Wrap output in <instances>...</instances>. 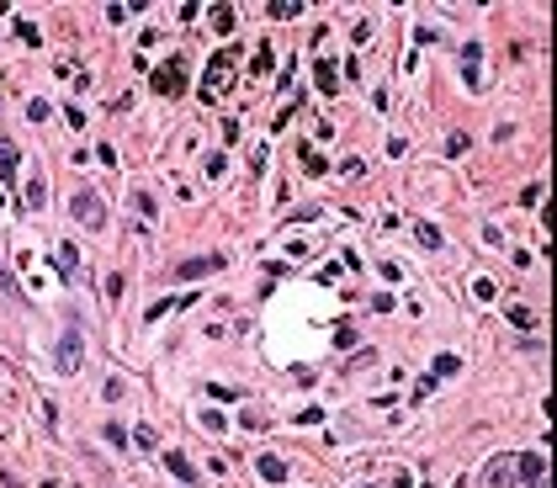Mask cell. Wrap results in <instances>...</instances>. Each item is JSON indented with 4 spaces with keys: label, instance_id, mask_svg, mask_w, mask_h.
<instances>
[{
    "label": "cell",
    "instance_id": "cell-8",
    "mask_svg": "<svg viewBox=\"0 0 557 488\" xmlns=\"http://www.w3.org/2000/svg\"><path fill=\"white\" fill-rule=\"evenodd\" d=\"M21 207H27V212H43V207H48V181H43V175H32V181L21 186Z\"/></svg>",
    "mask_w": 557,
    "mask_h": 488
},
{
    "label": "cell",
    "instance_id": "cell-16",
    "mask_svg": "<svg viewBox=\"0 0 557 488\" xmlns=\"http://www.w3.org/2000/svg\"><path fill=\"white\" fill-rule=\"evenodd\" d=\"M165 462H170V472H176L180 483H197V467H191V462H186V456H180V451H170V456H165Z\"/></svg>",
    "mask_w": 557,
    "mask_h": 488
},
{
    "label": "cell",
    "instance_id": "cell-11",
    "mask_svg": "<svg viewBox=\"0 0 557 488\" xmlns=\"http://www.w3.org/2000/svg\"><path fill=\"white\" fill-rule=\"evenodd\" d=\"M313 80H318V90H324V96H335V90H340V75H335V64H329V59L313 64Z\"/></svg>",
    "mask_w": 557,
    "mask_h": 488
},
{
    "label": "cell",
    "instance_id": "cell-18",
    "mask_svg": "<svg viewBox=\"0 0 557 488\" xmlns=\"http://www.w3.org/2000/svg\"><path fill=\"white\" fill-rule=\"evenodd\" d=\"M207 16H213V27H218V32H234V5H213Z\"/></svg>",
    "mask_w": 557,
    "mask_h": 488
},
{
    "label": "cell",
    "instance_id": "cell-29",
    "mask_svg": "<svg viewBox=\"0 0 557 488\" xmlns=\"http://www.w3.org/2000/svg\"><path fill=\"white\" fill-rule=\"evenodd\" d=\"M520 207H541V186H525V191H520Z\"/></svg>",
    "mask_w": 557,
    "mask_h": 488
},
{
    "label": "cell",
    "instance_id": "cell-6",
    "mask_svg": "<svg viewBox=\"0 0 557 488\" xmlns=\"http://www.w3.org/2000/svg\"><path fill=\"white\" fill-rule=\"evenodd\" d=\"M515 478H520V488L541 483V478H547V456H541V451H520L515 456Z\"/></svg>",
    "mask_w": 557,
    "mask_h": 488
},
{
    "label": "cell",
    "instance_id": "cell-1",
    "mask_svg": "<svg viewBox=\"0 0 557 488\" xmlns=\"http://www.w3.org/2000/svg\"><path fill=\"white\" fill-rule=\"evenodd\" d=\"M80 361H85V319L69 313V324H64V340L54 350V366H59V377H75Z\"/></svg>",
    "mask_w": 557,
    "mask_h": 488
},
{
    "label": "cell",
    "instance_id": "cell-20",
    "mask_svg": "<svg viewBox=\"0 0 557 488\" xmlns=\"http://www.w3.org/2000/svg\"><path fill=\"white\" fill-rule=\"evenodd\" d=\"M271 59H276V48L260 42V48H255V75H271Z\"/></svg>",
    "mask_w": 557,
    "mask_h": 488
},
{
    "label": "cell",
    "instance_id": "cell-24",
    "mask_svg": "<svg viewBox=\"0 0 557 488\" xmlns=\"http://www.w3.org/2000/svg\"><path fill=\"white\" fill-rule=\"evenodd\" d=\"M48 112H54V106L43 101V96H38V101H27V117H32V122H48Z\"/></svg>",
    "mask_w": 557,
    "mask_h": 488
},
{
    "label": "cell",
    "instance_id": "cell-3",
    "mask_svg": "<svg viewBox=\"0 0 557 488\" xmlns=\"http://www.w3.org/2000/svg\"><path fill=\"white\" fill-rule=\"evenodd\" d=\"M234 64H239V48H223L218 59L207 64V75H202V96H207V106H213V96H223V90L234 85Z\"/></svg>",
    "mask_w": 557,
    "mask_h": 488
},
{
    "label": "cell",
    "instance_id": "cell-26",
    "mask_svg": "<svg viewBox=\"0 0 557 488\" xmlns=\"http://www.w3.org/2000/svg\"><path fill=\"white\" fill-rule=\"evenodd\" d=\"M133 202H139L143 218H154V197H149V191H133Z\"/></svg>",
    "mask_w": 557,
    "mask_h": 488
},
{
    "label": "cell",
    "instance_id": "cell-10",
    "mask_svg": "<svg viewBox=\"0 0 557 488\" xmlns=\"http://www.w3.org/2000/svg\"><path fill=\"white\" fill-rule=\"evenodd\" d=\"M59 276L64 282H80V249L75 244H59Z\"/></svg>",
    "mask_w": 557,
    "mask_h": 488
},
{
    "label": "cell",
    "instance_id": "cell-27",
    "mask_svg": "<svg viewBox=\"0 0 557 488\" xmlns=\"http://www.w3.org/2000/svg\"><path fill=\"white\" fill-rule=\"evenodd\" d=\"M473 292H477V297H483V303H488V297H494L499 286H494V282H488V276H477V282H473Z\"/></svg>",
    "mask_w": 557,
    "mask_h": 488
},
{
    "label": "cell",
    "instance_id": "cell-31",
    "mask_svg": "<svg viewBox=\"0 0 557 488\" xmlns=\"http://www.w3.org/2000/svg\"><path fill=\"white\" fill-rule=\"evenodd\" d=\"M0 202H5V197H0Z\"/></svg>",
    "mask_w": 557,
    "mask_h": 488
},
{
    "label": "cell",
    "instance_id": "cell-13",
    "mask_svg": "<svg viewBox=\"0 0 557 488\" xmlns=\"http://www.w3.org/2000/svg\"><path fill=\"white\" fill-rule=\"evenodd\" d=\"M265 16L292 21V16H303V0H271V5H265Z\"/></svg>",
    "mask_w": 557,
    "mask_h": 488
},
{
    "label": "cell",
    "instance_id": "cell-28",
    "mask_svg": "<svg viewBox=\"0 0 557 488\" xmlns=\"http://www.w3.org/2000/svg\"><path fill=\"white\" fill-rule=\"evenodd\" d=\"M223 170H228V160H223V154H207V175H213V181H218Z\"/></svg>",
    "mask_w": 557,
    "mask_h": 488
},
{
    "label": "cell",
    "instance_id": "cell-4",
    "mask_svg": "<svg viewBox=\"0 0 557 488\" xmlns=\"http://www.w3.org/2000/svg\"><path fill=\"white\" fill-rule=\"evenodd\" d=\"M69 212H75V223H85L91 234H96V228H106V202H101V197L91 191V186H85V191H75Z\"/></svg>",
    "mask_w": 557,
    "mask_h": 488
},
{
    "label": "cell",
    "instance_id": "cell-9",
    "mask_svg": "<svg viewBox=\"0 0 557 488\" xmlns=\"http://www.w3.org/2000/svg\"><path fill=\"white\" fill-rule=\"evenodd\" d=\"M191 303H197V292H186V297H170V303H154L149 313H143V319L154 324V319H170V313H180V308H191Z\"/></svg>",
    "mask_w": 557,
    "mask_h": 488
},
{
    "label": "cell",
    "instance_id": "cell-2",
    "mask_svg": "<svg viewBox=\"0 0 557 488\" xmlns=\"http://www.w3.org/2000/svg\"><path fill=\"white\" fill-rule=\"evenodd\" d=\"M149 85H154V96H165V101H180V96H186V59L170 53L165 64H154V69H149Z\"/></svg>",
    "mask_w": 557,
    "mask_h": 488
},
{
    "label": "cell",
    "instance_id": "cell-14",
    "mask_svg": "<svg viewBox=\"0 0 557 488\" xmlns=\"http://www.w3.org/2000/svg\"><path fill=\"white\" fill-rule=\"evenodd\" d=\"M457 371H462V356H451V350H440V356H436V371H430V377L440 382V377H457Z\"/></svg>",
    "mask_w": 557,
    "mask_h": 488
},
{
    "label": "cell",
    "instance_id": "cell-25",
    "mask_svg": "<svg viewBox=\"0 0 557 488\" xmlns=\"http://www.w3.org/2000/svg\"><path fill=\"white\" fill-rule=\"evenodd\" d=\"M430 393H436V377H419V382H414V404H425Z\"/></svg>",
    "mask_w": 557,
    "mask_h": 488
},
{
    "label": "cell",
    "instance_id": "cell-5",
    "mask_svg": "<svg viewBox=\"0 0 557 488\" xmlns=\"http://www.w3.org/2000/svg\"><path fill=\"white\" fill-rule=\"evenodd\" d=\"M223 255H191V260L176 265V282H202V276H213V271H223Z\"/></svg>",
    "mask_w": 557,
    "mask_h": 488
},
{
    "label": "cell",
    "instance_id": "cell-23",
    "mask_svg": "<svg viewBox=\"0 0 557 488\" xmlns=\"http://www.w3.org/2000/svg\"><path fill=\"white\" fill-rule=\"evenodd\" d=\"M133 441H139L143 451H154V446H159V435H154V430H149V425H139V430H133Z\"/></svg>",
    "mask_w": 557,
    "mask_h": 488
},
{
    "label": "cell",
    "instance_id": "cell-19",
    "mask_svg": "<svg viewBox=\"0 0 557 488\" xmlns=\"http://www.w3.org/2000/svg\"><path fill=\"white\" fill-rule=\"evenodd\" d=\"M303 170H308V175H324V170H329V160H324L318 149H303Z\"/></svg>",
    "mask_w": 557,
    "mask_h": 488
},
{
    "label": "cell",
    "instance_id": "cell-22",
    "mask_svg": "<svg viewBox=\"0 0 557 488\" xmlns=\"http://www.w3.org/2000/svg\"><path fill=\"white\" fill-rule=\"evenodd\" d=\"M16 38L27 42V48H38V42H43V38H38V27H32V21H16Z\"/></svg>",
    "mask_w": 557,
    "mask_h": 488
},
{
    "label": "cell",
    "instance_id": "cell-17",
    "mask_svg": "<svg viewBox=\"0 0 557 488\" xmlns=\"http://www.w3.org/2000/svg\"><path fill=\"white\" fill-rule=\"evenodd\" d=\"M414 239L425 244V249H440V244H446V239H440V228H436V223H414Z\"/></svg>",
    "mask_w": 557,
    "mask_h": 488
},
{
    "label": "cell",
    "instance_id": "cell-12",
    "mask_svg": "<svg viewBox=\"0 0 557 488\" xmlns=\"http://www.w3.org/2000/svg\"><path fill=\"white\" fill-rule=\"evenodd\" d=\"M255 472L265 483H281V478H287V462H281V456H255Z\"/></svg>",
    "mask_w": 557,
    "mask_h": 488
},
{
    "label": "cell",
    "instance_id": "cell-21",
    "mask_svg": "<svg viewBox=\"0 0 557 488\" xmlns=\"http://www.w3.org/2000/svg\"><path fill=\"white\" fill-rule=\"evenodd\" d=\"M510 324H515V329H536V313H531V308H510Z\"/></svg>",
    "mask_w": 557,
    "mask_h": 488
},
{
    "label": "cell",
    "instance_id": "cell-7",
    "mask_svg": "<svg viewBox=\"0 0 557 488\" xmlns=\"http://www.w3.org/2000/svg\"><path fill=\"white\" fill-rule=\"evenodd\" d=\"M16 170H21V149L11 138H0V186H5V191L16 186Z\"/></svg>",
    "mask_w": 557,
    "mask_h": 488
},
{
    "label": "cell",
    "instance_id": "cell-30",
    "mask_svg": "<svg viewBox=\"0 0 557 488\" xmlns=\"http://www.w3.org/2000/svg\"><path fill=\"white\" fill-rule=\"evenodd\" d=\"M393 488H409V478H398V483H393Z\"/></svg>",
    "mask_w": 557,
    "mask_h": 488
},
{
    "label": "cell",
    "instance_id": "cell-15",
    "mask_svg": "<svg viewBox=\"0 0 557 488\" xmlns=\"http://www.w3.org/2000/svg\"><path fill=\"white\" fill-rule=\"evenodd\" d=\"M477 59H483V48L477 42H467V53H462V75H467V85L477 90Z\"/></svg>",
    "mask_w": 557,
    "mask_h": 488
}]
</instances>
